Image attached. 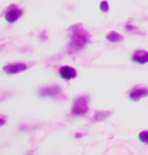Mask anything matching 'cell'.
I'll list each match as a JSON object with an SVG mask.
<instances>
[{"instance_id": "cell-9", "label": "cell", "mask_w": 148, "mask_h": 155, "mask_svg": "<svg viewBox=\"0 0 148 155\" xmlns=\"http://www.w3.org/2000/svg\"><path fill=\"white\" fill-rule=\"evenodd\" d=\"M111 115V111H97L94 115V122H102V120H105L108 117Z\"/></svg>"}, {"instance_id": "cell-5", "label": "cell", "mask_w": 148, "mask_h": 155, "mask_svg": "<svg viewBox=\"0 0 148 155\" xmlns=\"http://www.w3.org/2000/svg\"><path fill=\"white\" fill-rule=\"evenodd\" d=\"M146 96H148V89L143 88V87H139V88L136 87L129 94L130 100H132V101H139L142 97Z\"/></svg>"}, {"instance_id": "cell-13", "label": "cell", "mask_w": 148, "mask_h": 155, "mask_svg": "<svg viewBox=\"0 0 148 155\" xmlns=\"http://www.w3.org/2000/svg\"><path fill=\"white\" fill-rule=\"evenodd\" d=\"M125 29H126L127 31H133V30H136V28H135V27L129 26V25H127V26L125 27Z\"/></svg>"}, {"instance_id": "cell-14", "label": "cell", "mask_w": 148, "mask_h": 155, "mask_svg": "<svg viewBox=\"0 0 148 155\" xmlns=\"http://www.w3.org/2000/svg\"><path fill=\"white\" fill-rule=\"evenodd\" d=\"M4 124H5V118L2 117V120H1V125H4Z\"/></svg>"}, {"instance_id": "cell-8", "label": "cell", "mask_w": 148, "mask_h": 155, "mask_svg": "<svg viewBox=\"0 0 148 155\" xmlns=\"http://www.w3.org/2000/svg\"><path fill=\"white\" fill-rule=\"evenodd\" d=\"M22 16V11L19 8H12L5 14V20L9 23H14L16 20H19Z\"/></svg>"}, {"instance_id": "cell-6", "label": "cell", "mask_w": 148, "mask_h": 155, "mask_svg": "<svg viewBox=\"0 0 148 155\" xmlns=\"http://www.w3.org/2000/svg\"><path fill=\"white\" fill-rule=\"evenodd\" d=\"M59 75L64 80H71L77 77V71L70 66H61L59 68Z\"/></svg>"}, {"instance_id": "cell-4", "label": "cell", "mask_w": 148, "mask_h": 155, "mask_svg": "<svg viewBox=\"0 0 148 155\" xmlns=\"http://www.w3.org/2000/svg\"><path fill=\"white\" fill-rule=\"evenodd\" d=\"M26 64H22V63H16V64H9L4 66V71L7 74H18V73H21V72L26 71L27 70Z\"/></svg>"}, {"instance_id": "cell-11", "label": "cell", "mask_w": 148, "mask_h": 155, "mask_svg": "<svg viewBox=\"0 0 148 155\" xmlns=\"http://www.w3.org/2000/svg\"><path fill=\"white\" fill-rule=\"evenodd\" d=\"M139 140L143 143H148V131H143L139 133Z\"/></svg>"}, {"instance_id": "cell-10", "label": "cell", "mask_w": 148, "mask_h": 155, "mask_svg": "<svg viewBox=\"0 0 148 155\" xmlns=\"http://www.w3.org/2000/svg\"><path fill=\"white\" fill-rule=\"evenodd\" d=\"M107 39L111 42V43H117V42H120V41H124V37H123L120 34H118L116 31H111L107 35Z\"/></svg>"}, {"instance_id": "cell-3", "label": "cell", "mask_w": 148, "mask_h": 155, "mask_svg": "<svg viewBox=\"0 0 148 155\" xmlns=\"http://www.w3.org/2000/svg\"><path fill=\"white\" fill-rule=\"evenodd\" d=\"M60 93V88L59 86H48V87H43L41 88L38 91L39 97H56L59 95Z\"/></svg>"}, {"instance_id": "cell-2", "label": "cell", "mask_w": 148, "mask_h": 155, "mask_svg": "<svg viewBox=\"0 0 148 155\" xmlns=\"http://www.w3.org/2000/svg\"><path fill=\"white\" fill-rule=\"evenodd\" d=\"M88 97L87 96H79L74 101L72 107V114L77 116H84L88 112Z\"/></svg>"}, {"instance_id": "cell-7", "label": "cell", "mask_w": 148, "mask_h": 155, "mask_svg": "<svg viewBox=\"0 0 148 155\" xmlns=\"http://www.w3.org/2000/svg\"><path fill=\"white\" fill-rule=\"evenodd\" d=\"M132 61H134L136 64H146L148 63V52L145 50H136L132 54Z\"/></svg>"}, {"instance_id": "cell-1", "label": "cell", "mask_w": 148, "mask_h": 155, "mask_svg": "<svg viewBox=\"0 0 148 155\" xmlns=\"http://www.w3.org/2000/svg\"><path fill=\"white\" fill-rule=\"evenodd\" d=\"M71 41H70V50L71 51H79L84 49V45L89 41V34L81 26H74L71 28Z\"/></svg>"}, {"instance_id": "cell-12", "label": "cell", "mask_w": 148, "mask_h": 155, "mask_svg": "<svg viewBox=\"0 0 148 155\" xmlns=\"http://www.w3.org/2000/svg\"><path fill=\"white\" fill-rule=\"evenodd\" d=\"M100 9L104 12V13H108V11H109V4L107 2V1H102L101 4H100Z\"/></svg>"}]
</instances>
